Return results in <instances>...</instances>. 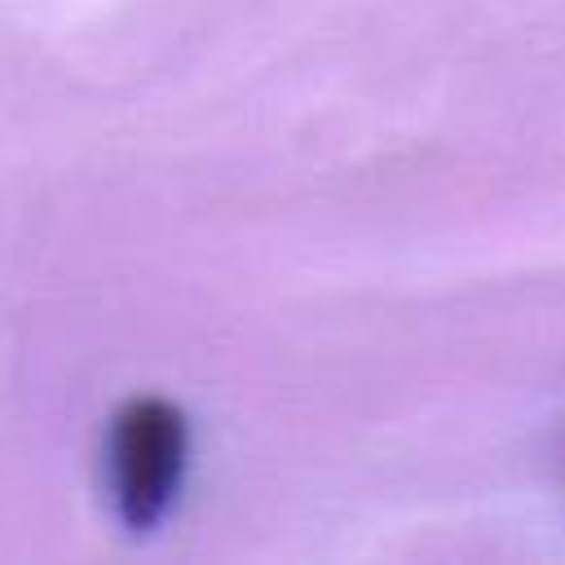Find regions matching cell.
<instances>
[{"label": "cell", "mask_w": 565, "mask_h": 565, "mask_svg": "<svg viewBox=\"0 0 565 565\" xmlns=\"http://www.w3.org/2000/svg\"><path fill=\"white\" fill-rule=\"evenodd\" d=\"M181 468V419L163 406H132L115 437V490L132 521H150Z\"/></svg>", "instance_id": "6da1fadb"}]
</instances>
